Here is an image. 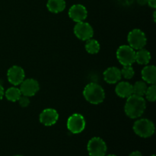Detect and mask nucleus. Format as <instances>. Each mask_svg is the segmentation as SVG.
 Segmentation results:
<instances>
[{
	"mask_svg": "<svg viewBox=\"0 0 156 156\" xmlns=\"http://www.w3.org/2000/svg\"><path fill=\"white\" fill-rule=\"evenodd\" d=\"M146 108V103L143 97L132 94L126 98L124 111L126 116L131 119L141 117Z\"/></svg>",
	"mask_w": 156,
	"mask_h": 156,
	"instance_id": "1",
	"label": "nucleus"
},
{
	"mask_svg": "<svg viewBox=\"0 0 156 156\" xmlns=\"http://www.w3.org/2000/svg\"><path fill=\"white\" fill-rule=\"evenodd\" d=\"M83 96L89 103L92 105H98L105 100V93L100 85L91 82L85 87L83 90Z\"/></svg>",
	"mask_w": 156,
	"mask_h": 156,
	"instance_id": "2",
	"label": "nucleus"
},
{
	"mask_svg": "<svg viewBox=\"0 0 156 156\" xmlns=\"http://www.w3.org/2000/svg\"><path fill=\"white\" fill-rule=\"evenodd\" d=\"M134 133L139 136L148 138L155 133V125L152 120L146 118L140 119L134 123L133 126Z\"/></svg>",
	"mask_w": 156,
	"mask_h": 156,
	"instance_id": "3",
	"label": "nucleus"
},
{
	"mask_svg": "<svg viewBox=\"0 0 156 156\" xmlns=\"http://www.w3.org/2000/svg\"><path fill=\"white\" fill-rule=\"evenodd\" d=\"M117 58L122 66H132L136 62L135 50L129 45H122L117 49Z\"/></svg>",
	"mask_w": 156,
	"mask_h": 156,
	"instance_id": "4",
	"label": "nucleus"
},
{
	"mask_svg": "<svg viewBox=\"0 0 156 156\" xmlns=\"http://www.w3.org/2000/svg\"><path fill=\"white\" fill-rule=\"evenodd\" d=\"M127 41L129 47L136 50L144 48L147 42L144 32L137 28L133 29L128 34Z\"/></svg>",
	"mask_w": 156,
	"mask_h": 156,
	"instance_id": "5",
	"label": "nucleus"
},
{
	"mask_svg": "<svg viewBox=\"0 0 156 156\" xmlns=\"http://www.w3.org/2000/svg\"><path fill=\"white\" fill-rule=\"evenodd\" d=\"M87 149L90 156H105L108 147L101 138L93 137L88 141Z\"/></svg>",
	"mask_w": 156,
	"mask_h": 156,
	"instance_id": "6",
	"label": "nucleus"
},
{
	"mask_svg": "<svg viewBox=\"0 0 156 156\" xmlns=\"http://www.w3.org/2000/svg\"><path fill=\"white\" fill-rule=\"evenodd\" d=\"M66 125L68 129L72 133H82L85 129V118L80 114H73L67 120Z\"/></svg>",
	"mask_w": 156,
	"mask_h": 156,
	"instance_id": "7",
	"label": "nucleus"
},
{
	"mask_svg": "<svg viewBox=\"0 0 156 156\" xmlns=\"http://www.w3.org/2000/svg\"><path fill=\"white\" fill-rule=\"evenodd\" d=\"M74 34L79 40L88 41L94 35V30L91 24L88 22H77L74 27Z\"/></svg>",
	"mask_w": 156,
	"mask_h": 156,
	"instance_id": "8",
	"label": "nucleus"
},
{
	"mask_svg": "<svg viewBox=\"0 0 156 156\" xmlns=\"http://www.w3.org/2000/svg\"><path fill=\"white\" fill-rule=\"evenodd\" d=\"M20 86V91L22 95L27 97H32L37 93L40 89L39 83L37 80L34 79H24Z\"/></svg>",
	"mask_w": 156,
	"mask_h": 156,
	"instance_id": "9",
	"label": "nucleus"
},
{
	"mask_svg": "<svg viewBox=\"0 0 156 156\" xmlns=\"http://www.w3.org/2000/svg\"><path fill=\"white\" fill-rule=\"evenodd\" d=\"M8 80L12 85L17 86L24 81L25 73L24 69L19 66H13L7 72Z\"/></svg>",
	"mask_w": 156,
	"mask_h": 156,
	"instance_id": "10",
	"label": "nucleus"
},
{
	"mask_svg": "<svg viewBox=\"0 0 156 156\" xmlns=\"http://www.w3.org/2000/svg\"><path fill=\"white\" fill-rule=\"evenodd\" d=\"M40 122L46 126H53L59 119V114L53 108L44 109L40 114Z\"/></svg>",
	"mask_w": 156,
	"mask_h": 156,
	"instance_id": "11",
	"label": "nucleus"
},
{
	"mask_svg": "<svg viewBox=\"0 0 156 156\" xmlns=\"http://www.w3.org/2000/svg\"><path fill=\"white\" fill-rule=\"evenodd\" d=\"M88 12L86 8L81 4L73 5L69 10V16L75 22L84 21L87 18Z\"/></svg>",
	"mask_w": 156,
	"mask_h": 156,
	"instance_id": "12",
	"label": "nucleus"
},
{
	"mask_svg": "<svg viewBox=\"0 0 156 156\" xmlns=\"http://www.w3.org/2000/svg\"><path fill=\"white\" fill-rule=\"evenodd\" d=\"M104 79L108 84H116L121 79L120 69L117 67H109L103 73Z\"/></svg>",
	"mask_w": 156,
	"mask_h": 156,
	"instance_id": "13",
	"label": "nucleus"
},
{
	"mask_svg": "<svg viewBox=\"0 0 156 156\" xmlns=\"http://www.w3.org/2000/svg\"><path fill=\"white\" fill-rule=\"evenodd\" d=\"M117 96L122 98H127L133 94V85L127 82H120L115 88Z\"/></svg>",
	"mask_w": 156,
	"mask_h": 156,
	"instance_id": "14",
	"label": "nucleus"
},
{
	"mask_svg": "<svg viewBox=\"0 0 156 156\" xmlns=\"http://www.w3.org/2000/svg\"><path fill=\"white\" fill-rule=\"evenodd\" d=\"M142 78L145 82L153 85L156 82V68L155 66H146L142 70Z\"/></svg>",
	"mask_w": 156,
	"mask_h": 156,
	"instance_id": "15",
	"label": "nucleus"
},
{
	"mask_svg": "<svg viewBox=\"0 0 156 156\" xmlns=\"http://www.w3.org/2000/svg\"><path fill=\"white\" fill-rule=\"evenodd\" d=\"M65 0H48L47 7L50 12L59 13L66 9Z\"/></svg>",
	"mask_w": 156,
	"mask_h": 156,
	"instance_id": "16",
	"label": "nucleus"
},
{
	"mask_svg": "<svg viewBox=\"0 0 156 156\" xmlns=\"http://www.w3.org/2000/svg\"><path fill=\"white\" fill-rule=\"evenodd\" d=\"M150 53L146 49H140L136 52V62L140 65H147L150 62Z\"/></svg>",
	"mask_w": 156,
	"mask_h": 156,
	"instance_id": "17",
	"label": "nucleus"
},
{
	"mask_svg": "<svg viewBox=\"0 0 156 156\" xmlns=\"http://www.w3.org/2000/svg\"><path fill=\"white\" fill-rule=\"evenodd\" d=\"M5 96L9 101L16 102L21 96V93L19 88H16V87H11L5 91Z\"/></svg>",
	"mask_w": 156,
	"mask_h": 156,
	"instance_id": "18",
	"label": "nucleus"
},
{
	"mask_svg": "<svg viewBox=\"0 0 156 156\" xmlns=\"http://www.w3.org/2000/svg\"><path fill=\"white\" fill-rule=\"evenodd\" d=\"M147 88L146 82L143 81H138L133 85V94L143 97L145 95Z\"/></svg>",
	"mask_w": 156,
	"mask_h": 156,
	"instance_id": "19",
	"label": "nucleus"
},
{
	"mask_svg": "<svg viewBox=\"0 0 156 156\" xmlns=\"http://www.w3.org/2000/svg\"><path fill=\"white\" fill-rule=\"evenodd\" d=\"M85 50L90 54H96L100 50V44L98 41L94 39H89L85 44Z\"/></svg>",
	"mask_w": 156,
	"mask_h": 156,
	"instance_id": "20",
	"label": "nucleus"
},
{
	"mask_svg": "<svg viewBox=\"0 0 156 156\" xmlns=\"http://www.w3.org/2000/svg\"><path fill=\"white\" fill-rule=\"evenodd\" d=\"M146 98L149 101L154 102L156 100V87L155 84L151 85L150 86L148 87L146 89V93H145Z\"/></svg>",
	"mask_w": 156,
	"mask_h": 156,
	"instance_id": "21",
	"label": "nucleus"
},
{
	"mask_svg": "<svg viewBox=\"0 0 156 156\" xmlns=\"http://www.w3.org/2000/svg\"><path fill=\"white\" fill-rule=\"evenodd\" d=\"M120 73H121V76L126 79H132L135 74L133 68L131 66H123V69L120 70Z\"/></svg>",
	"mask_w": 156,
	"mask_h": 156,
	"instance_id": "22",
	"label": "nucleus"
},
{
	"mask_svg": "<svg viewBox=\"0 0 156 156\" xmlns=\"http://www.w3.org/2000/svg\"><path fill=\"white\" fill-rule=\"evenodd\" d=\"M18 103H19L20 106L22 107V108H26L30 104V100H29V97L27 96H24L21 94V96L20 97V98L18 99Z\"/></svg>",
	"mask_w": 156,
	"mask_h": 156,
	"instance_id": "23",
	"label": "nucleus"
},
{
	"mask_svg": "<svg viewBox=\"0 0 156 156\" xmlns=\"http://www.w3.org/2000/svg\"><path fill=\"white\" fill-rule=\"evenodd\" d=\"M147 4L149 6H150L152 9H155L156 8V0H148Z\"/></svg>",
	"mask_w": 156,
	"mask_h": 156,
	"instance_id": "24",
	"label": "nucleus"
},
{
	"mask_svg": "<svg viewBox=\"0 0 156 156\" xmlns=\"http://www.w3.org/2000/svg\"><path fill=\"white\" fill-rule=\"evenodd\" d=\"M5 95V91H4V88L2 85H0V101L3 98Z\"/></svg>",
	"mask_w": 156,
	"mask_h": 156,
	"instance_id": "25",
	"label": "nucleus"
},
{
	"mask_svg": "<svg viewBox=\"0 0 156 156\" xmlns=\"http://www.w3.org/2000/svg\"><path fill=\"white\" fill-rule=\"evenodd\" d=\"M129 156H143L142 153L139 151H135V152H133L132 153L129 154Z\"/></svg>",
	"mask_w": 156,
	"mask_h": 156,
	"instance_id": "26",
	"label": "nucleus"
},
{
	"mask_svg": "<svg viewBox=\"0 0 156 156\" xmlns=\"http://www.w3.org/2000/svg\"><path fill=\"white\" fill-rule=\"evenodd\" d=\"M136 1L140 5H145L146 4H147L148 0H136Z\"/></svg>",
	"mask_w": 156,
	"mask_h": 156,
	"instance_id": "27",
	"label": "nucleus"
},
{
	"mask_svg": "<svg viewBox=\"0 0 156 156\" xmlns=\"http://www.w3.org/2000/svg\"><path fill=\"white\" fill-rule=\"evenodd\" d=\"M107 156H117V155H113V154H110V155H108Z\"/></svg>",
	"mask_w": 156,
	"mask_h": 156,
	"instance_id": "28",
	"label": "nucleus"
},
{
	"mask_svg": "<svg viewBox=\"0 0 156 156\" xmlns=\"http://www.w3.org/2000/svg\"><path fill=\"white\" fill-rule=\"evenodd\" d=\"M14 156H22V155H14Z\"/></svg>",
	"mask_w": 156,
	"mask_h": 156,
	"instance_id": "29",
	"label": "nucleus"
},
{
	"mask_svg": "<svg viewBox=\"0 0 156 156\" xmlns=\"http://www.w3.org/2000/svg\"><path fill=\"white\" fill-rule=\"evenodd\" d=\"M151 156H155V155H151Z\"/></svg>",
	"mask_w": 156,
	"mask_h": 156,
	"instance_id": "30",
	"label": "nucleus"
}]
</instances>
